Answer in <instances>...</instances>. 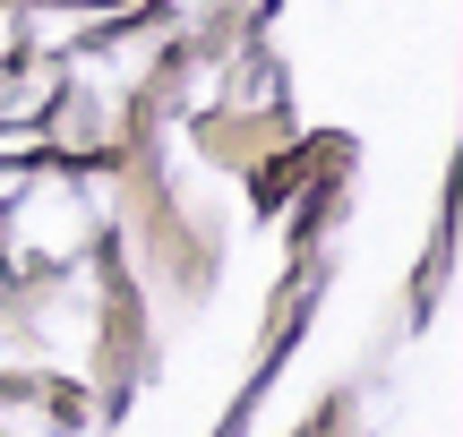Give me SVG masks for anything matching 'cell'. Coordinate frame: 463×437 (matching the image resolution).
<instances>
[{
  "label": "cell",
  "instance_id": "277c9868",
  "mask_svg": "<svg viewBox=\"0 0 463 437\" xmlns=\"http://www.w3.org/2000/svg\"><path fill=\"white\" fill-rule=\"evenodd\" d=\"M0 112H9V69H0Z\"/></svg>",
  "mask_w": 463,
  "mask_h": 437
},
{
  "label": "cell",
  "instance_id": "3957f363",
  "mask_svg": "<svg viewBox=\"0 0 463 437\" xmlns=\"http://www.w3.org/2000/svg\"><path fill=\"white\" fill-rule=\"evenodd\" d=\"M17 51V0H0V60Z\"/></svg>",
  "mask_w": 463,
  "mask_h": 437
},
{
  "label": "cell",
  "instance_id": "6da1fadb",
  "mask_svg": "<svg viewBox=\"0 0 463 437\" xmlns=\"http://www.w3.org/2000/svg\"><path fill=\"white\" fill-rule=\"evenodd\" d=\"M9 249L26 266H78L95 249V215H86L78 181L61 163H34V181L9 198Z\"/></svg>",
  "mask_w": 463,
  "mask_h": 437
},
{
  "label": "cell",
  "instance_id": "7a4b0ae2",
  "mask_svg": "<svg viewBox=\"0 0 463 437\" xmlns=\"http://www.w3.org/2000/svg\"><path fill=\"white\" fill-rule=\"evenodd\" d=\"M43 120H0V163H43Z\"/></svg>",
  "mask_w": 463,
  "mask_h": 437
}]
</instances>
